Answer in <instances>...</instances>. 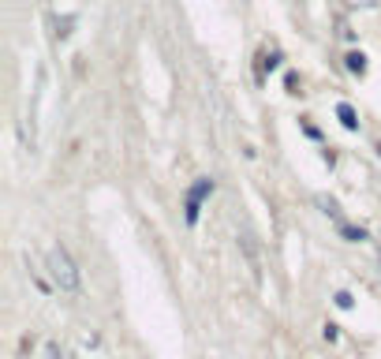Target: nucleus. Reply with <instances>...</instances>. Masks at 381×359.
<instances>
[{
  "label": "nucleus",
  "mask_w": 381,
  "mask_h": 359,
  "mask_svg": "<svg viewBox=\"0 0 381 359\" xmlns=\"http://www.w3.org/2000/svg\"><path fill=\"white\" fill-rule=\"evenodd\" d=\"M340 232H344L348 239H366V232H363V229H351V224H344V221H340Z\"/></svg>",
  "instance_id": "obj_6"
},
{
  "label": "nucleus",
  "mask_w": 381,
  "mask_h": 359,
  "mask_svg": "<svg viewBox=\"0 0 381 359\" xmlns=\"http://www.w3.org/2000/svg\"><path fill=\"white\" fill-rule=\"evenodd\" d=\"M206 195H213V180H199L191 188V198H206Z\"/></svg>",
  "instance_id": "obj_5"
},
{
  "label": "nucleus",
  "mask_w": 381,
  "mask_h": 359,
  "mask_svg": "<svg viewBox=\"0 0 381 359\" xmlns=\"http://www.w3.org/2000/svg\"><path fill=\"white\" fill-rule=\"evenodd\" d=\"M45 266H49V277L57 281V288H60V292H78V281H83V277H78L71 255H68V251H64L60 244H57V247H49Z\"/></svg>",
  "instance_id": "obj_1"
},
{
  "label": "nucleus",
  "mask_w": 381,
  "mask_h": 359,
  "mask_svg": "<svg viewBox=\"0 0 381 359\" xmlns=\"http://www.w3.org/2000/svg\"><path fill=\"white\" fill-rule=\"evenodd\" d=\"M348 4H351V8H377L381 0H348Z\"/></svg>",
  "instance_id": "obj_7"
},
{
  "label": "nucleus",
  "mask_w": 381,
  "mask_h": 359,
  "mask_svg": "<svg viewBox=\"0 0 381 359\" xmlns=\"http://www.w3.org/2000/svg\"><path fill=\"white\" fill-rule=\"evenodd\" d=\"M336 307H344V311L351 307V296H348V292H336Z\"/></svg>",
  "instance_id": "obj_9"
},
{
  "label": "nucleus",
  "mask_w": 381,
  "mask_h": 359,
  "mask_svg": "<svg viewBox=\"0 0 381 359\" xmlns=\"http://www.w3.org/2000/svg\"><path fill=\"white\" fill-rule=\"evenodd\" d=\"M344 64H348V72L351 75H366V57H363V52H348V57H344Z\"/></svg>",
  "instance_id": "obj_3"
},
{
  "label": "nucleus",
  "mask_w": 381,
  "mask_h": 359,
  "mask_svg": "<svg viewBox=\"0 0 381 359\" xmlns=\"http://www.w3.org/2000/svg\"><path fill=\"white\" fill-rule=\"evenodd\" d=\"M266 68H269V72H277V68H281V52H273V57H266Z\"/></svg>",
  "instance_id": "obj_8"
},
{
  "label": "nucleus",
  "mask_w": 381,
  "mask_h": 359,
  "mask_svg": "<svg viewBox=\"0 0 381 359\" xmlns=\"http://www.w3.org/2000/svg\"><path fill=\"white\" fill-rule=\"evenodd\" d=\"M199 214H202V198H191L187 195V224L199 221Z\"/></svg>",
  "instance_id": "obj_4"
},
{
  "label": "nucleus",
  "mask_w": 381,
  "mask_h": 359,
  "mask_svg": "<svg viewBox=\"0 0 381 359\" xmlns=\"http://www.w3.org/2000/svg\"><path fill=\"white\" fill-rule=\"evenodd\" d=\"M336 120H340V124H344L348 131H356V127H359V116H356V109H351L348 101H340V105H336Z\"/></svg>",
  "instance_id": "obj_2"
}]
</instances>
